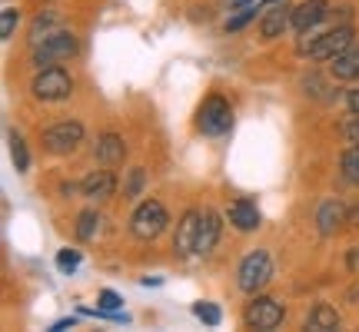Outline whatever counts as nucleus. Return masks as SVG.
Segmentation results:
<instances>
[{"instance_id": "obj_17", "label": "nucleus", "mask_w": 359, "mask_h": 332, "mask_svg": "<svg viewBox=\"0 0 359 332\" xmlns=\"http://www.w3.org/2000/svg\"><path fill=\"white\" fill-rule=\"evenodd\" d=\"M97 160H100L103 166H116L123 163V156H127V146H123V140L116 137V133H103L100 140H97Z\"/></svg>"}, {"instance_id": "obj_2", "label": "nucleus", "mask_w": 359, "mask_h": 332, "mask_svg": "<svg viewBox=\"0 0 359 332\" xmlns=\"http://www.w3.org/2000/svg\"><path fill=\"white\" fill-rule=\"evenodd\" d=\"M167 223H170V216L160 200H143V203L133 209V216H130V233H133L137 240H143V243H150V240H156L160 233L167 230Z\"/></svg>"}, {"instance_id": "obj_12", "label": "nucleus", "mask_w": 359, "mask_h": 332, "mask_svg": "<svg viewBox=\"0 0 359 332\" xmlns=\"http://www.w3.org/2000/svg\"><path fill=\"white\" fill-rule=\"evenodd\" d=\"M226 219H230L233 226L240 233H253L259 230V209L253 200H246V196H240V200H233L230 209H226Z\"/></svg>"}, {"instance_id": "obj_21", "label": "nucleus", "mask_w": 359, "mask_h": 332, "mask_svg": "<svg viewBox=\"0 0 359 332\" xmlns=\"http://www.w3.org/2000/svg\"><path fill=\"white\" fill-rule=\"evenodd\" d=\"M339 173H343L346 183L359 186V146H349L346 153L339 156Z\"/></svg>"}, {"instance_id": "obj_22", "label": "nucleus", "mask_w": 359, "mask_h": 332, "mask_svg": "<svg viewBox=\"0 0 359 332\" xmlns=\"http://www.w3.org/2000/svg\"><path fill=\"white\" fill-rule=\"evenodd\" d=\"M97 230H100V216L93 213V209H83L77 219V236L80 240H93L97 236Z\"/></svg>"}, {"instance_id": "obj_14", "label": "nucleus", "mask_w": 359, "mask_h": 332, "mask_svg": "<svg viewBox=\"0 0 359 332\" xmlns=\"http://www.w3.org/2000/svg\"><path fill=\"white\" fill-rule=\"evenodd\" d=\"M316 223H320L323 236H333V233H339L343 223H349V209L339 203V200H326V203L320 206V213H316Z\"/></svg>"}, {"instance_id": "obj_25", "label": "nucleus", "mask_w": 359, "mask_h": 332, "mask_svg": "<svg viewBox=\"0 0 359 332\" xmlns=\"http://www.w3.org/2000/svg\"><path fill=\"white\" fill-rule=\"evenodd\" d=\"M143 183H147V173H143L140 166H137V170H130V179H127V186H123V196H127V200H137V196L143 193Z\"/></svg>"}, {"instance_id": "obj_34", "label": "nucleus", "mask_w": 359, "mask_h": 332, "mask_svg": "<svg viewBox=\"0 0 359 332\" xmlns=\"http://www.w3.org/2000/svg\"><path fill=\"white\" fill-rule=\"evenodd\" d=\"M349 226H356V230H359V206H353V209H349Z\"/></svg>"}, {"instance_id": "obj_16", "label": "nucleus", "mask_w": 359, "mask_h": 332, "mask_svg": "<svg viewBox=\"0 0 359 332\" xmlns=\"http://www.w3.org/2000/svg\"><path fill=\"white\" fill-rule=\"evenodd\" d=\"M330 74L336 80H359V43H353L349 50L330 60Z\"/></svg>"}, {"instance_id": "obj_3", "label": "nucleus", "mask_w": 359, "mask_h": 332, "mask_svg": "<svg viewBox=\"0 0 359 332\" xmlns=\"http://www.w3.org/2000/svg\"><path fill=\"white\" fill-rule=\"evenodd\" d=\"M77 53V37L70 34V30H57L50 34L47 40H40L34 43V50H30V64L43 70V67H53L57 60H70Z\"/></svg>"}, {"instance_id": "obj_32", "label": "nucleus", "mask_w": 359, "mask_h": 332, "mask_svg": "<svg viewBox=\"0 0 359 332\" xmlns=\"http://www.w3.org/2000/svg\"><path fill=\"white\" fill-rule=\"evenodd\" d=\"M64 329H74V319H60L50 326V332H64Z\"/></svg>"}, {"instance_id": "obj_1", "label": "nucleus", "mask_w": 359, "mask_h": 332, "mask_svg": "<svg viewBox=\"0 0 359 332\" xmlns=\"http://www.w3.org/2000/svg\"><path fill=\"white\" fill-rule=\"evenodd\" d=\"M233 127V106L226 97H219V93H210L203 103H200V110H196V130L206 133V137H223V133H230Z\"/></svg>"}, {"instance_id": "obj_31", "label": "nucleus", "mask_w": 359, "mask_h": 332, "mask_svg": "<svg viewBox=\"0 0 359 332\" xmlns=\"http://www.w3.org/2000/svg\"><path fill=\"white\" fill-rule=\"evenodd\" d=\"M346 106H349V113H359V90H349Z\"/></svg>"}, {"instance_id": "obj_27", "label": "nucleus", "mask_w": 359, "mask_h": 332, "mask_svg": "<svg viewBox=\"0 0 359 332\" xmlns=\"http://www.w3.org/2000/svg\"><path fill=\"white\" fill-rule=\"evenodd\" d=\"M253 17H257V7H240V13L226 20V34H236V30H243V27L250 24Z\"/></svg>"}, {"instance_id": "obj_10", "label": "nucleus", "mask_w": 359, "mask_h": 332, "mask_svg": "<svg viewBox=\"0 0 359 332\" xmlns=\"http://www.w3.org/2000/svg\"><path fill=\"white\" fill-rule=\"evenodd\" d=\"M200 216L203 209H187L177 223V236H173V253L177 256H190L196 253V236H200Z\"/></svg>"}, {"instance_id": "obj_33", "label": "nucleus", "mask_w": 359, "mask_h": 332, "mask_svg": "<svg viewBox=\"0 0 359 332\" xmlns=\"http://www.w3.org/2000/svg\"><path fill=\"white\" fill-rule=\"evenodd\" d=\"M233 4V11H240V7H257L259 0H230Z\"/></svg>"}, {"instance_id": "obj_23", "label": "nucleus", "mask_w": 359, "mask_h": 332, "mask_svg": "<svg viewBox=\"0 0 359 332\" xmlns=\"http://www.w3.org/2000/svg\"><path fill=\"white\" fill-rule=\"evenodd\" d=\"M193 316L200 322H206V326H219V322H223V312H219V306H213V303H193Z\"/></svg>"}, {"instance_id": "obj_28", "label": "nucleus", "mask_w": 359, "mask_h": 332, "mask_svg": "<svg viewBox=\"0 0 359 332\" xmlns=\"http://www.w3.org/2000/svg\"><path fill=\"white\" fill-rule=\"evenodd\" d=\"M120 306H123V299H120L114 289H103L100 293V309H107V312H120Z\"/></svg>"}, {"instance_id": "obj_20", "label": "nucleus", "mask_w": 359, "mask_h": 332, "mask_svg": "<svg viewBox=\"0 0 359 332\" xmlns=\"http://www.w3.org/2000/svg\"><path fill=\"white\" fill-rule=\"evenodd\" d=\"M7 140H11V156H13V166H17V173H27V170H30V153H27L24 137H20L17 130H11V133H7Z\"/></svg>"}, {"instance_id": "obj_24", "label": "nucleus", "mask_w": 359, "mask_h": 332, "mask_svg": "<svg viewBox=\"0 0 359 332\" xmlns=\"http://www.w3.org/2000/svg\"><path fill=\"white\" fill-rule=\"evenodd\" d=\"M17 24H20V11L4 7V11H0V40H11L13 34H17Z\"/></svg>"}, {"instance_id": "obj_18", "label": "nucleus", "mask_w": 359, "mask_h": 332, "mask_svg": "<svg viewBox=\"0 0 359 332\" xmlns=\"http://www.w3.org/2000/svg\"><path fill=\"white\" fill-rule=\"evenodd\" d=\"M306 329H316V332L339 329V316H336V309L330 306V303H316L313 312H309V319H306Z\"/></svg>"}, {"instance_id": "obj_9", "label": "nucleus", "mask_w": 359, "mask_h": 332, "mask_svg": "<svg viewBox=\"0 0 359 332\" xmlns=\"http://www.w3.org/2000/svg\"><path fill=\"white\" fill-rule=\"evenodd\" d=\"M290 27H293V7H290L286 0H276V4L259 17V37L276 40V37H283Z\"/></svg>"}, {"instance_id": "obj_8", "label": "nucleus", "mask_w": 359, "mask_h": 332, "mask_svg": "<svg viewBox=\"0 0 359 332\" xmlns=\"http://www.w3.org/2000/svg\"><path fill=\"white\" fill-rule=\"evenodd\" d=\"M80 143H83V127L77 120H64V123H53V127L43 130V146L57 156L74 153Z\"/></svg>"}, {"instance_id": "obj_11", "label": "nucleus", "mask_w": 359, "mask_h": 332, "mask_svg": "<svg viewBox=\"0 0 359 332\" xmlns=\"http://www.w3.org/2000/svg\"><path fill=\"white\" fill-rule=\"evenodd\" d=\"M326 13H330V0H303L299 7H293V30L306 34V30L326 20Z\"/></svg>"}, {"instance_id": "obj_29", "label": "nucleus", "mask_w": 359, "mask_h": 332, "mask_svg": "<svg viewBox=\"0 0 359 332\" xmlns=\"http://www.w3.org/2000/svg\"><path fill=\"white\" fill-rule=\"evenodd\" d=\"M343 137H346V143L359 146V113H353L346 123H343Z\"/></svg>"}, {"instance_id": "obj_15", "label": "nucleus", "mask_w": 359, "mask_h": 332, "mask_svg": "<svg viewBox=\"0 0 359 332\" xmlns=\"http://www.w3.org/2000/svg\"><path fill=\"white\" fill-rule=\"evenodd\" d=\"M219 230H223V223L213 209H203V216H200V236H196V253L206 256L213 253V246L219 243Z\"/></svg>"}, {"instance_id": "obj_13", "label": "nucleus", "mask_w": 359, "mask_h": 332, "mask_svg": "<svg viewBox=\"0 0 359 332\" xmlns=\"http://www.w3.org/2000/svg\"><path fill=\"white\" fill-rule=\"evenodd\" d=\"M114 190H116V177L110 170H97V173L83 177V183H80V193L87 200H110Z\"/></svg>"}, {"instance_id": "obj_26", "label": "nucleus", "mask_w": 359, "mask_h": 332, "mask_svg": "<svg viewBox=\"0 0 359 332\" xmlns=\"http://www.w3.org/2000/svg\"><path fill=\"white\" fill-rule=\"evenodd\" d=\"M77 266H80V253H77V249H60V253H57V269H60L64 276L77 272Z\"/></svg>"}, {"instance_id": "obj_19", "label": "nucleus", "mask_w": 359, "mask_h": 332, "mask_svg": "<svg viewBox=\"0 0 359 332\" xmlns=\"http://www.w3.org/2000/svg\"><path fill=\"white\" fill-rule=\"evenodd\" d=\"M57 30H60V17L57 13H40L37 20H34V27H30V47L40 43V40H47Z\"/></svg>"}, {"instance_id": "obj_4", "label": "nucleus", "mask_w": 359, "mask_h": 332, "mask_svg": "<svg viewBox=\"0 0 359 332\" xmlns=\"http://www.w3.org/2000/svg\"><path fill=\"white\" fill-rule=\"evenodd\" d=\"M353 43H356V30L349 24H336L333 30H326V34H320V37L313 40L303 57H309V60H333L343 50H349Z\"/></svg>"}, {"instance_id": "obj_7", "label": "nucleus", "mask_w": 359, "mask_h": 332, "mask_svg": "<svg viewBox=\"0 0 359 332\" xmlns=\"http://www.w3.org/2000/svg\"><path fill=\"white\" fill-rule=\"evenodd\" d=\"M283 316H286V309L276 303V299H269V296H253L250 303H246V309H243V326L246 329H263V332H269V329H276L283 322Z\"/></svg>"}, {"instance_id": "obj_6", "label": "nucleus", "mask_w": 359, "mask_h": 332, "mask_svg": "<svg viewBox=\"0 0 359 332\" xmlns=\"http://www.w3.org/2000/svg\"><path fill=\"white\" fill-rule=\"evenodd\" d=\"M30 90H34L37 100L57 103V100H67V97L74 93V80H70V74H67L64 67H43L37 77H34Z\"/></svg>"}, {"instance_id": "obj_30", "label": "nucleus", "mask_w": 359, "mask_h": 332, "mask_svg": "<svg viewBox=\"0 0 359 332\" xmlns=\"http://www.w3.org/2000/svg\"><path fill=\"white\" fill-rule=\"evenodd\" d=\"M346 266L353 269V272H359V246H353V249H349V256H346Z\"/></svg>"}, {"instance_id": "obj_5", "label": "nucleus", "mask_w": 359, "mask_h": 332, "mask_svg": "<svg viewBox=\"0 0 359 332\" xmlns=\"http://www.w3.org/2000/svg\"><path fill=\"white\" fill-rule=\"evenodd\" d=\"M269 279H273V259H269V253L257 249V253L243 256V263L236 269V286H240L243 293L257 296Z\"/></svg>"}]
</instances>
